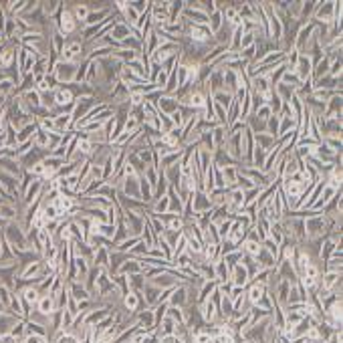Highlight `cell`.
<instances>
[{
    "label": "cell",
    "instance_id": "8fae6325",
    "mask_svg": "<svg viewBox=\"0 0 343 343\" xmlns=\"http://www.w3.org/2000/svg\"><path fill=\"white\" fill-rule=\"evenodd\" d=\"M267 297V283H261V281H254L250 291H248V301L252 305H259L263 299Z\"/></svg>",
    "mask_w": 343,
    "mask_h": 343
},
{
    "label": "cell",
    "instance_id": "30bf717a",
    "mask_svg": "<svg viewBox=\"0 0 343 343\" xmlns=\"http://www.w3.org/2000/svg\"><path fill=\"white\" fill-rule=\"evenodd\" d=\"M0 170L6 172V174L16 176L18 180L24 176V170H22L20 162H18V160H14V158H0Z\"/></svg>",
    "mask_w": 343,
    "mask_h": 343
},
{
    "label": "cell",
    "instance_id": "cb8c5ba5",
    "mask_svg": "<svg viewBox=\"0 0 343 343\" xmlns=\"http://www.w3.org/2000/svg\"><path fill=\"white\" fill-rule=\"evenodd\" d=\"M89 178L95 180V182H103V166L91 164V168H89Z\"/></svg>",
    "mask_w": 343,
    "mask_h": 343
},
{
    "label": "cell",
    "instance_id": "4316f807",
    "mask_svg": "<svg viewBox=\"0 0 343 343\" xmlns=\"http://www.w3.org/2000/svg\"><path fill=\"white\" fill-rule=\"evenodd\" d=\"M0 343H22V339L14 337L12 333H2V335H0Z\"/></svg>",
    "mask_w": 343,
    "mask_h": 343
},
{
    "label": "cell",
    "instance_id": "603a6c76",
    "mask_svg": "<svg viewBox=\"0 0 343 343\" xmlns=\"http://www.w3.org/2000/svg\"><path fill=\"white\" fill-rule=\"evenodd\" d=\"M55 343H81L79 337L71 331H59V335L55 337Z\"/></svg>",
    "mask_w": 343,
    "mask_h": 343
},
{
    "label": "cell",
    "instance_id": "f1b7e54d",
    "mask_svg": "<svg viewBox=\"0 0 343 343\" xmlns=\"http://www.w3.org/2000/svg\"><path fill=\"white\" fill-rule=\"evenodd\" d=\"M242 343H250V341H242Z\"/></svg>",
    "mask_w": 343,
    "mask_h": 343
},
{
    "label": "cell",
    "instance_id": "7a4b0ae2",
    "mask_svg": "<svg viewBox=\"0 0 343 343\" xmlns=\"http://www.w3.org/2000/svg\"><path fill=\"white\" fill-rule=\"evenodd\" d=\"M61 61H67V63H81L85 61V45L83 40H73V38H67V45L63 49V53L59 55Z\"/></svg>",
    "mask_w": 343,
    "mask_h": 343
},
{
    "label": "cell",
    "instance_id": "d4e9b609",
    "mask_svg": "<svg viewBox=\"0 0 343 343\" xmlns=\"http://www.w3.org/2000/svg\"><path fill=\"white\" fill-rule=\"evenodd\" d=\"M252 115H256L259 119H265V121H267V119H269V117L273 115V111H271V107H269V105L265 103V105H261V107L256 109V111H252Z\"/></svg>",
    "mask_w": 343,
    "mask_h": 343
},
{
    "label": "cell",
    "instance_id": "4fadbf2b",
    "mask_svg": "<svg viewBox=\"0 0 343 343\" xmlns=\"http://www.w3.org/2000/svg\"><path fill=\"white\" fill-rule=\"evenodd\" d=\"M228 140V127L226 125H214L212 127V142H214V150L222 148Z\"/></svg>",
    "mask_w": 343,
    "mask_h": 343
},
{
    "label": "cell",
    "instance_id": "6da1fadb",
    "mask_svg": "<svg viewBox=\"0 0 343 343\" xmlns=\"http://www.w3.org/2000/svg\"><path fill=\"white\" fill-rule=\"evenodd\" d=\"M53 22H55V26H57V30L65 36V38H69L71 34H75L77 32V28H79V22H77V18L73 16V12L65 6V2H63V6H61V10L53 16Z\"/></svg>",
    "mask_w": 343,
    "mask_h": 343
},
{
    "label": "cell",
    "instance_id": "5b68a950",
    "mask_svg": "<svg viewBox=\"0 0 343 343\" xmlns=\"http://www.w3.org/2000/svg\"><path fill=\"white\" fill-rule=\"evenodd\" d=\"M47 156H51L47 150H38V148H30L24 156H20L18 158V162H20V166H22V170H30L32 166H36V164H40Z\"/></svg>",
    "mask_w": 343,
    "mask_h": 343
},
{
    "label": "cell",
    "instance_id": "83f0119b",
    "mask_svg": "<svg viewBox=\"0 0 343 343\" xmlns=\"http://www.w3.org/2000/svg\"><path fill=\"white\" fill-rule=\"evenodd\" d=\"M4 246H6V242H4V238H0V261H2V250H4Z\"/></svg>",
    "mask_w": 343,
    "mask_h": 343
},
{
    "label": "cell",
    "instance_id": "ffe728a7",
    "mask_svg": "<svg viewBox=\"0 0 343 343\" xmlns=\"http://www.w3.org/2000/svg\"><path fill=\"white\" fill-rule=\"evenodd\" d=\"M222 12L220 10H216V12H212V14H208V30L212 32V34H216L218 30H220V26H222Z\"/></svg>",
    "mask_w": 343,
    "mask_h": 343
},
{
    "label": "cell",
    "instance_id": "277c9868",
    "mask_svg": "<svg viewBox=\"0 0 343 343\" xmlns=\"http://www.w3.org/2000/svg\"><path fill=\"white\" fill-rule=\"evenodd\" d=\"M77 69L79 65L77 63H67V61H57L53 73L59 81V85H69V83H75V77H77Z\"/></svg>",
    "mask_w": 343,
    "mask_h": 343
},
{
    "label": "cell",
    "instance_id": "9a60e30c",
    "mask_svg": "<svg viewBox=\"0 0 343 343\" xmlns=\"http://www.w3.org/2000/svg\"><path fill=\"white\" fill-rule=\"evenodd\" d=\"M53 119H55V127H57L59 134H65V132L75 130V127H73L71 113H63V115H57V117H53Z\"/></svg>",
    "mask_w": 343,
    "mask_h": 343
},
{
    "label": "cell",
    "instance_id": "3957f363",
    "mask_svg": "<svg viewBox=\"0 0 343 343\" xmlns=\"http://www.w3.org/2000/svg\"><path fill=\"white\" fill-rule=\"evenodd\" d=\"M99 103H101V101L95 99V97H79V99H75V105H73V111H71L73 127H75L81 119H85V117L89 115V111H91L95 105H99Z\"/></svg>",
    "mask_w": 343,
    "mask_h": 343
},
{
    "label": "cell",
    "instance_id": "e0dca14e",
    "mask_svg": "<svg viewBox=\"0 0 343 343\" xmlns=\"http://www.w3.org/2000/svg\"><path fill=\"white\" fill-rule=\"evenodd\" d=\"M261 248H263V242H259V240H252V238H244V242H242V254H246V256H256L259 252H261Z\"/></svg>",
    "mask_w": 343,
    "mask_h": 343
},
{
    "label": "cell",
    "instance_id": "ac0fdd59",
    "mask_svg": "<svg viewBox=\"0 0 343 343\" xmlns=\"http://www.w3.org/2000/svg\"><path fill=\"white\" fill-rule=\"evenodd\" d=\"M61 6H63L61 0H45V2H40V10H42V14L47 18H53L61 10Z\"/></svg>",
    "mask_w": 343,
    "mask_h": 343
},
{
    "label": "cell",
    "instance_id": "8992f818",
    "mask_svg": "<svg viewBox=\"0 0 343 343\" xmlns=\"http://www.w3.org/2000/svg\"><path fill=\"white\" fill-rule=\"evenodd\" d=\"M156 109H158V113H162V115H172V113H176V111L180 109V103H178V99H176L174 95H166V93H164V95L158 99Z\"/></svg>",
    "mask_w": 343,
    "mask_h": 343
},
{
    "label": "cell",
    "instance_id": "9c48e42d",
    "mask_svg": "<svg viewBox=\"0 0 343 343\" xmlns=\"http://www.w3.org/2000/svg\"><path fill=\"white\" fill-rule=\"evenodd\" d=\"M230 279H232V283H234V285L244 287V285L248 283V279H250V271H248L242 263H236V265L232 267V275H230Z\"/></svg>",
    "mask_w": 343,
    "mask_h": 343
},
{
    "label": "cell",
    "instance_id": "ba28073f",
    "mask_svg": "<svg viewBox=\"0 0 343 343\" xmlns=\"http://www.w3.org/2000/svg\"><path fill=\"white\" fill-rule=\"evenodd\" d=\"M57 311V303H55V299H53V295H40V299H38V303H36V313L38 315H42V317H51L53 313Z\"/></svg>",
    "mask_w": 343,
    "mask_h": 343
},
{
    "label": "cell",
    "instance_id": "7c38bea8",
    "mask_svg": "<svg viewBox=\"0 0 343 343\" xmlns=\"http://www.w3.org/2000/svg\"><path fill=\"white\" fill-rule=\"evenodd\" d=\"M212 101H214L216 105H220V107L228 109V107H230V103L234 101V95H232L230 91H226V89H220V91H214V93H212Z\"/></svg>",
    "mask_w": 343,
    "mask_h": 343
},
{
    "label": "cell",
    "instance_id": "2e32d148",
    "mask_svg": "<svg viewBox=\"0 0 343 343\" xmlns=\"http://www.w3.org/2000/svg\"><path fill=\"white\" fill-rule=\"evenodd\" d=\"M222 174V180H224V186L226 188H234L236 186V178H238V170L236 166H226V168H218Z\"/></svg>",
    "mask_w": 343,
    "mask_h": 343
},
{
    "label": "cell",
    "instance_id": "484cf974",
    "mask_svg": "<svg viewBox=\"0 0 343 343\" xmlns=\"http://www.w3.org/2000/svg\"><path fill=\"white\" fill-rule=\"evenodd\" d=\"M22 343H49V337H45V335H34V333H28V335H24Z\"/></svg>",
    "mask_w": 343,
    "mask_h": 343
},
{
    "label": "cell",
    "instance_id": "d6986e66",
    "mask_svg": "<svg viewBox=\"0 0 343 343\" xmlns=\"http://www.w3.org/2000/svg\"><path fill=\"white\" fill-rule=\"evenodd\" d=\"M277 144V140L273 138V136H269L267 132L265 134H256L254 136V146H259L261 150H265V152H271V148Z\"/></svg>",
    "mask_w": 343,
    "mask_h": 343
},
{
    "label": "cell",
    "instance_id": "5bb4252c",
    "mask_svg": "<svg viewBox=\"0 0 343 343\" xmlns=\"http://www.w3.org/2000/svg\"><path fill=\"white\" fill-rule=\"evenodd\" d=\"M160 144L162 146H166V148H170V150H176V148H180V130H172L168 134H162V138H160Z\"/></svg>",
    "mask_w": 343,
    "mask_h": 343
},
{
    "label": "cell",
    "instance_id": "7402d4cb",
    "mask_svg": "<svg viewBox=\"0 0 343 343\" xmlns=\"http://www.w3.org/2000/svg\"><path fill=\"white\" fill-rule=\"evenodd\" d=\"M123 303H125V309H127L130 313L136 311V309H138V293L130 291L127 295H123Z\"/></svg>",
    "mask_w": 343,
    "mask_h": 343
},
{
    "label": "cell",
    "instance_id": "44dd1931",
    "mask_svg": "<svg viewBox=\"0 0 343 343\" xmlns=\"http://www.w3.org/2000/svg\"><path fill=\"white\" fill-rule=\"evenodd\" d=\"M279 119H281L279 115H271V117L267 119V134L273 136L275 140L279 138Z\"/></svg>",
    "mask_w": 343,
    "mask_h": 343
},
{
    "label": "cell",
    "instance_id": "52a82bcc",
    "mask_svg": "<svg viewBox=\"0 0 343 343\" xmlns=\"http://www.w3.org/2000/svg\"><path fill=\"white\" fill-rule=\"evenodd\" d=\"M295 73H297V77H299V81L303 83V81H307V79H311V71H313V63H311V59L307 57V55H299V61H297V65H295V69H293Z\"/></svg>",
    "mask_w": 343,
    "mask_h": 343
}]
</instances>
